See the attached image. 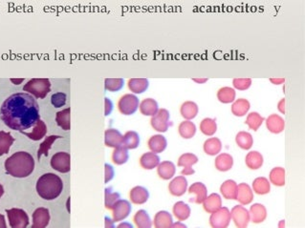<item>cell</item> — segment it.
Instances as JSON below:
<instances>
[{
	"label": "cell",
	"instance_id": "obj_1",
	"mask_svg": "<svg viewBox=\"0 0 305 228\" xmlns=\"http://www.w3.org/2000/svg\"><path fill=\"white\" fill-rule=\"evenodd\" d=\"M0 119L9 128L22 132L35 126L39 120L38 103L30 94H14L3 102Z\"/></svg>",
	"mask_w": 305,
	"mask_h": 228
},
{
	"label": "cell",
	"instance_id": "obj_2",
	"mask_svg": "<svg viewBox=\"0 0 305 228\" xmlns=\"http://www.w3.org/2000/svg\"><path fill=\"white\" fill-rule=\"evenodd\" d=\"M5 169L7 173L13 177H28L35 169L34 158L24 151L15 153L6 159Z\"/></svg>",
	"mask_w": 305,
	"mask_h": 228
},
{
	"label": "cell",
	"instance_id": "obj_3",
	"mask_svg": "<svg viewBox=\"0 0 305 228\" xmlns=\"http://www.w3.org/2000/svg\"><path fill=\"white\" fill-rule=\"evenodd\" d=\"M63 182L61 178L54 173L42 175L37 182L38 194L44 200L57 199L62 192Z\"/></svg>",
	"mask_w": 305,
	"mask_h": 228
},
{
	"label": "cell",
	"instance_id": "obj_4",
	"mask_svg": "<svg viewBox=\"0 0 305 228\" xmlns=\"http://www.w3.org/2000/svg\"><path fill=\"white\" fill-rule=\"evenodd\" d=\"M51 83L46 78H33L27 82L23 90L34 95L38 99H44L50 92Z\"/></svg>",
	"mask_w": 305,
	"mask_h": 228
},
{
	"label": "cell",
	"instance_id": "obj_5",
	"mask_svg": "<svg viewBox=\"0 0 305 228\" xmlns=\"http://www.w3.org/2000/svg\"><path fill=\"white\" fill-rule=\"evenodd\" d=\"M230 211L229 208L221 206L218 210L210 214V225L211 228H226L230 223Z\"/></svg>",
	"mask_w": 305,
	"mask_h": 228
},
{
	"label": "cell",
	"instance_id": "obj_6",
	"mask_svg": "<svg viewBox=\"0 0 305 228\" xmlns=\"http://www.w3.org/2000/svg\"><path fill=\"white\" fill-rule=\"evenodd\" d=\"M10 227L13 228H25L29 225V217L24 210L13 208L6 210Z\"/></svg>",
	"mask_w": 305,
	"mask_h": 228
},
{
	"label": "cell",
	"instance_id": "obj_7",
	"mask_svg": "<svg viewBox=\"0 0 305 228\" xmlns=\"http://www.w3.org/2000/svg\"><path fill=\"white\" fill-rule=\"evenodd\" d=\"M230 219L234 223L235 227L245 228L250 223V213L242 204L235 205L230 210Z\"/></svg>",
	"mask_w": 305,
	"mask_h": 228
},
{
	"label": "cell",
	"instance_id": "obj_8",
	"mask_svg": "<svg viewBox=\"0 0 305 228\" xmlns=\"http://www.w3.org/2000/svg\"><path fill=\"white\" fill-rule=\"evenodd\" d=\"M151 124L157 132H167L170 127V112L167 109H159L152 117Z\"/></svg>",
	"mask_w": 305,
	"mask_h": 228
},
{
	"label": "cell",
	"instance_id": "obj_9",
	"mask_svg": "<svg viewBox=\"0 0 305 228\" xmlns=\"http://www.w3.org/2000/svg\"><path fill=\"white\" fill-rule=\"evenodd\" d=\"M138 107L139 99L132 94L124 95L118 102V109L125 116L133 115L137 111Z\"/></svg>",
	"mask_w": 305,
	"mask_h": 228
},
{
	"label": "cell",
	"instance_id": "obj_10",
	"mask_svg": "<svg viewBox=\"0 0 305 228\" xmlns=\"http://www.w3.org/2000/svg\"><path fill=\"white\" fill-rule=\"evenodd\" d=\"M70 161V155L68 153H57L52 157V168L59 173H68L71 169Z\"/></svg>",
	"mask_w": 305,
	"mask_h": 228
},
{
	"label": "cell",
	"instance_id": "obj_11",
	"mask_svg": "<svg viewBox=\"0 0 305 228\" xmlns=\"http://www.w3.org/2000/svg\"><path fill=\"white\" fill-rule=\"evenodd\" d=\"M198 162V158L196 155L192 153H185L179 157L177 165L180 167H183L181 174L183 176H190L193 175L195 171L193 170L192 166Z\"/></svg>",
	"mask_w": 305,
	"mask_h": 228
},
{
	"label": "cell",
	"instance_id": "obj_12",
	"mask_svg": "<svg viewBox=\"0 0 305 228\" xmlns=\"http://www.w3.org/2000/svg\"><path fill=\"white\" fill-rule=\"evenodd\" d=\"M112 210L113 222H121L127 218L131 212V204L127 200H119L114 204Z\"/></svg>",
	"mask_w": 305,
	"mask_h": 228
},
{
	"label": "cell",
	"instance_id": "obj_13",
	"mask_svg": "<svg viewBox=\"0 0 305 228\" xmlns=\"http://www.w3.org/2000/svg\"><path fill=\"white\" fill-rule=\"evenodd\" d=\"M236 201H238L242 205H248L254 200V192L251 186L247 183H239L237 184V192H236Z\"/></svg>",
	"mask_w": 305,
	"mask_h": 228
},
{
	"label": "cell",
	"instance_id": "obj_14",
	"mask_svg": "<svg viewBox=\"0 0 305 228\" xmlns=\"http://www.w3.org/2000/svg\"><path fill=\"white\" fill-rule=\"evenodd\" d=\"M50 222L49 210L44 207L36 209L33 214V228H44L48 226Z\"/></svg>",
	"mask_w": 305,
	"mask_h": 228
},
{
	"label": "cell",
	"instance_id": "obj_15",
	"mask_svg": "<svg viewBox=\"0 0 305 228\" xmlns=\"http://www.w3.org/2000/svg\"><path fill=\"white\" fill-rule=\"evenodd\" d=\"M104 144L107 147L117 148L123 145V135L117 129H107L104 132Z\"/></svg>",
	"mask_w": 305,
	"mask_h": 228
},
{
	"label": "cell",
	"instance_id": "obj_16",
	"mask_svg": "<svg viewBox=\"0 0 305 228\" xmlns=\"http://www.w3.org/2000/svg\"><path fill=\"white\" fill-rule=\"evenodd\" d=\"M188 189V180L185 176L174 177L169 184V191L172 196L181 197Z\"/></svg>",
	"mask_w": 305,
	"mask_h": 228
},
{
	"label": "cell",
	"instance_id": "obj_17",
	"mask_svg": "<svg viewBox=\"0 0 305 228\" xmlns=\"http://www.w3.org/2000/svg\"><path fill=\"white\" fill-rule=\"evenodd\" d=\"M189 193L195 195L194 198L190 199L191 203L201 204L208 196V189L202 182H194L189 187Z\"/></svg>",
	"mask_w": 305,
	"mask_h": 228
},
{
	"label": "cell",
	"instance_id": "obj_18",
	"mask_svg": "<svg viewBox=\"0 0 305 228\" xmlns=\"http://www.w3.org/2000/svg\"><path fill=\"white\" fill-rule=\"evenodd\" d=\"M129 198L131 203L134 204H144L150 198V193L147 188L143 186H135L130 190Z\"/></svg>",
	"mask_w": 305,
	"mask_h": 228
},
{
	"label": "cell",
	"instance_id": "obj_19",
	"mask_svg": "<svg viewBox=\"0 0 305 228\" xmlns=\"http://www.w3.org/2000/svg\"><path fill=\"white\" fill-rule=\"evenodd\" d=\"M250 213V222L254 224H261L267 218V209L261 203H254L249 210Z\"/></svg>",
	"mask_w": 305,
	"mask_h": 228
},
{
	"label": "cell",
	"instance_id": "obj_20",
	"mask_svg": "<svg viewBox=\"0 0 305 228\" xmlns=\"http://www.w3.org/2000/svg\"><path fill=\"white\" fill-rule=\"evenodd\" d=\"M266 127L273 134H280L284 131L285 121L280 115H270L266 119Z\"/></svg>",
	"mask_w": 305,
	"mask_h": 228
},
{
	"label": "cell",
	"instance_id": "obj_21",
	"mask_svg": "<svg viewBox=\"0 0 305 228\" xmlns=\"http://www.w3.org/2000/svg\"><path fill=\"white\" fill-rule=\"evenodd\" d=\"M214 165L218 171L227 172L233 166V158L228 153H221L216 157Z\"/></svg>",
	"mask_w": 305,
	"mask_h": 228
},
{
	"label": "cell",
	"instance_id": "obj_22",
	"mask_svg": "<svg viewBox=\"0 0 305 228\" xmlns=\"http://www.w3.org/2000/svg\"><path fill=\"white\" fill-rule=\"evenodd\" d=\"M157 173L158 176L163 179H171L176 173V167L173 162L165 160L158 164Z\"/></svg>",
	"mask_w": 305,
	"mask_h": 228
},
{
	"label": "cell",
	"instance_id": "obj_23",
	"mask_svg": "<svg viewBox=\"0 0 305 228\" xmlns=\"http://www.w3.org/2000/svg\"><path fill=\"white\" fill-rule=\"evenodd\" d=\"M202 204H203L204 210L207 213L211 214L222 206V199L219 194L213 193V194L207 196V198L204 200Z\"/></svg>",
	"mask_w": 305,
	"mask_h": 228
},
{
	"label": "cell",
	"instance_id": "obj_24",
	"mask_svg": "<svg viewBox=\"0 0 305 228\" xmlns=\"http://www.w3.org/2000/svg\"><path fill=\"white\" fill-rule=\"evenodd\" d=\"M198 112H199L198 105L195 102L191 101L184 102L180 107L181 116L187 121L193 120L198 115Z\"/></svg>",
	"mask_w": 305,
	"mask_h": 228
},
{
	"label": "cell",
	"instance_id": "obj_25",
	"mask_svg": "<svg viewBox=\"0 0 305 228\" xmlns=\"http://www.w3.org/2000/svg\"><path fill=\"white\" fill-rule=\"evenodd\" d=\"M148 145L152 152L158 154V153L164 152L166 150L168 141L164 136L154 135L152 138H150L148 141Z\"/></svg>",
	"mask_w": 305,
	"mask_h": 228
},
{
	"label": "cell",
	"instance_id": "obj_26",
	"mask_svg": "<svg viewBox=\"0 0 305 228\" xmlns=\"http://www.w3.org/2000/svg\"><path fill=\"white\" fill-rule=\"evenodd\" d=\"M160 163V158L156 153H145L140 158V165L142 168L147 170H152L156 168Z\"/></svg>",
	"mask_w": 305,
	"mask_h": 228
},
{
	"label": "cell",
	"instance_id": "obj_27",
	"mask_svg": "<svg viewBox=\"0 0 305 228\" xmlns=\"http://www.w3.org/2000/svg\"><path fill=\"white\" fill-rule=\"evenodd\" d=\"M153 224L156 228H171L173 221L172 215L168 211H159L154 217Z\"/></svg>",
	"mask_w": 305,
	"mask_h": 228
},
{
	"label": "cell",
	"instance_id": "obj_28",
	"mask_svg": "<svg viewBox=\"0 0 305 228\" xmlns=\"http://www.w3.org/2000/svg\"><path fill=\"white\" fill-rule=\"evenodd\" d=\"M251 104L246 99H238L232 102L231 105V113L235 117L241 118L244 117L250 110Z\"/></svg>",
	"mask_w": 305,
	"mask_h": 228
},
{
	"label": "cell",
	"instance_id": "obj_29",
	"mask_svg": "<svg viewBox=\"0 0 305 228\" xmlns=\"http://www.w3.org/2000/svg\"><path fill=\"white\" fill-rule=\"evenodd\" d=\"M203 150L209 156L218 155L222 150V142L218 138H210L204 142Z\"/></svg>",
	"mask_w": 305,
	"mask_h": 228
},
{
	"label": "cell",
	"instance_id": "obj_30",
	"mask_svg": "<svg viewBox=\"0 0 305 228\" xmlns=\"http://www.w3.org/2000/svg\"><path fill=\"white\" fill-rule=\"evenodd\" d=\"M235 142L243 150H250L254 144L253 136L249 132L240 131L235 137Z\"/></svg>",
	"mask_w": 305,
	"mask_h": 228
},
{
	"label": "cell",
	"instance_id": "obj_31",
	"mask_svg": "<svg viewBox=\"0 0 305 228\" xmlns=\"http://www.w3.org/2000/svg\"><path fill=\"white\" fill-rule=\"evenodd\" d=\"M21 133L24 134L29 139H31V140H41L42 138H44V136L46 135V133H47V126H46V124H45V123H44L43 121L38 120V123L35 124V126H34V129H33L32 132L27 133V132L22 131Z\"/></svg>",
	"mask_w": 305,
	"mask_h": 228
},
{
	"label": "cell",
	"instance_id": "obj_32",
	"mask_svg": "<svg viewBox=\"0 0 305 228\" xmlns=\"http://www.w3.org/2000/svg\"><path fill=\"white\" fill-rule=\"evenodd\" d=\"M220 192L224 199L235 200L237 192V183L232 179H227L220 186Z\"/></svg>",
	"mask_w": 305,
	"mask_h": 228
},
{
	"label": "cell",
	"instance_id": "obj_33",
	"mask_svg": "<svg viewBox=\"0 0 305 228\" xmlns=\"http://www.w3.org/2000/svg\"><path fill=\"white\" fill-rule=\"evenodd\" d=\"M263 156L257 151L248 153L245 158V164L251 170H257L263 165Z\"/></svg>",
	"mask_w": 305,
	"mask_h": 228
},
{
	"label": "cell",
	"instance_id": "obj_34",
	"mask_svg": "<svg viewBox=\"0 0 305 228\" xmlns=\"http://www.w3.org/2000/svg\"><path fill=\"white\" fill-rule=\"evenodd\" d=\"M253 191L257 195H266L271 191V183L265 177H256L253 181Z\"/></svg>",
	"mask_w": 305,
	"mask_h": 228
},
{
	"label": "cell",
	"instance_id": "obj_35",
	"mask_svg": "<svg viewBox=\"0 0 305 228\" xmlns=\"http://www.w3.org/2000/svg\"><path fill=\"white\" fill-rule=\"evenodd\" d=\"M172 212L178 221L184 222L191 216V207L184 202H178L173 205Z\"/></svg>",
	"mask_w": 305,
	"mask_h": 228
},
{
	"label": "cell",
	"instance_id": "obj_36",
	"mask_svg": "<svg viewBox=\"0 0 305 228\" xmlns=\"http://www.w3.org/2000/svg\"><path fill=\"white\" fill-rule=\"evenodd\" d=\"M179 135L185 139V140H190L194 137L196 133V126L191 121H184L181 123L178 126Z\"/></svg>",
	"mask_w": 305,
	"mask_h": 228
},
{
	"label": "cell",
	"instance_id": "obj_37",
	"mask_svg": "<svg viewBox=\"0 0 305 228\" xmlns=\"http://www.w3.org/2000/svg\"><path fill=\"white\" fill-rule=\"evenodd\" d=\"M140 144V137L135 131H128L123 136V146L129 149H135Z\"/></svg>",
	"mask_w": 305,
	"mask_h": 228
},
{
	"label": "cell",
	"instance_id": "obj_38",
	"mask_svg": "<svg viewBox=\"0 0 305 228\" xmlns=\"http://www.w3.org/2000/svg\"><path fill=\"white\" fill-rule=\"evenodd\" d=\"M149 87V80L146 78H131L128 80V88L135 94L145 92Z\"/></svg>",
	"mask_w": 305,
	"mask_h": 228
},
{
	"label": "cell",
	"instance_id": "obj_39",
	"mask_svg": "<svg viewBox=\"0 0 305 228\" xmlns=\"http://www.w3.org/2000/svg\"><path fill=\"white\" fill-rule=\"evenodd\" d=\"M133 222L135 223L136 227L140 228H152V220L146 210H139L133 217Z\"/></svg>",
	"mask_w": 305,
	"mask_h": 228
},
{
	"label": "cell",
	"instance_id": "obj_40",
	"mask_svg": "<svg viewBox=\"0 0 305 228\" xmlns=\"http://www.w3.org/2000/svg\"><path fill=\"white\" fill-rule=\"evenodd\" d=\"M217 100L224 104H228L235 101V90L231 87H222L217 91Z\"/></svg>",
	"mask_w": 305,
	"mask_h": 228
},
{
	"label": "cell",
	"instance_id": "obj_41",
	"mask_svg": "<svg viewBox=\"0 0 305 228\" xmlns=\"http://www.w3.org/2000/svg\"><path fill=\"white\" fill-rule=\"evenodd\" d=\"M270 183L276 186H283L285 184V170L282 167H275L269 174Z\"/></svg>",
	"mask_w": 305,
	"mask_h": 228
},
{
	"label": "cell",
	"instance_id": "obj_42",
	"mask_svg": "<svg viewBox=\"0 0 305 228\" xmlns=\"http://www.w3.org/2000/svg\"><path fill=\"white\" fill-rule=\"evenodd\" d=\"M159 110L158 103L152 99H146L140 104V112L144 116H151L152 117Z\"/></svg>",
	"mask_w": 305,
	"mask_h": 228
},
{
	"label": "cell",
	"instance_id": "obj_43",
	"mask_svg": "<svg viewBox=\"0 0 305 228\" xmlns=\"http://www.w3.org/2000/svg\"><path fill=\"white\" fill-rule=\"evenodd\" d=\"M15 139L10 133L0 131V156L8 154L11 146L13 145Z\"/></svg>",
	"mask_w": 305,
	"mask_h": 228
},
{
	"label": "cell",
	"instance_id": "obj_44",
	"mask_svg": "<svg viewBox=\"0 0 305 228\" xmlns=\"http://www.w3.org/2000/svg\"><path fill=\"white\" fill-rule=\"evenodd\" d=\"M128 151L127 148H125L123 145L119 146L117 148H114V151L112 153V161L117 165L125 164L128 160Z\"/></svg>",
	"mask_w": 305,
	"mask_h": 228
},
{
	"label": "cell",
	"instance_id": "obj_45",
	"mask_svg": "<svg viewBox=\"0 0 305 228\" xmlns=\"http://www.w3.org/2000/svg\"><path fill=\"white\" fill-rule=\"evenodd\" d=\"M263 122H264V118L262 116H260V114H258L257 112H251L247 116L245 123L249 126L250 130L257 131L259 129V127L262 125Z\"/></svg>",
	"mask_w": 305,
	"mask_h": 228
},
{
	"label": "cell",
	"instance_id": "obj_46",
	"mask_svg": "<svg viewBox=\"0 0 305 228\" xmlns=\"http://www.w3.org/2000/svg\"><path fill=\"white\" fill-rule=\"evenodd\" d=\"M56 122L57 125L63 130L68 131L70 129V109L67 108L63 111L57 112L56 116Z\"/></svg>",
	"mask_w": 305,
	"mask_h": 228
},
{
	"label": "cell",
	"instance_id": "obj_47",
	"mask_svg": "<svg viewBox=\"0 0 305 228\" xmlns=\"http://www.w3.org/2000/svg\"><path fill=\"white\" fill-rule=\"evenodd\" d=\"M200 131L206 136H213L217 131V124L214 120L206 118L200 123Z\"/></svg>",
	"mask_w": 305,
	"mask_h": 228
},
{
	"label": "cell",
	"instance_id": "obj_48",
	"mask_svg": "<svg viewBox=\"0 0 305 228\" xmlns=\"http://www.w3.org/2000/svg\"><path fill=\"white\" fill-rule=\"evenodd\" d=\"M61 137L60 136H50V137H48V138H46V140L40 144V146H39V149H38V159H40V157L42 156V155H44V156H48V154H49V150L51 149L52 144L54 143V141L56 140H57V139H60Z\"/></svg>",
	"mask_w": 305,
	"mask_h": 228
},
{
	"label": "cell",
	"instance_id": "obj_49",
	"mask_svg": "<svg viewBox=\"0 0 305 228\" xmlns=\"http://www.w3.org/2000/svg\"><path fill=\"white\" fill-rule=\"evenodd\" d=\"M120 200V194L117 192H112L111 188L105 189V196H104V204L105 207L111 210L114 204Z\"/></svg>",
	"mask_w": 305,
	"mask_h": 228
},
{
	"label": "cell",
	"instance_id": "obj_50",
	"mask_svg": "<svg viewBox=\"0 0 305 228\" xmlns=\"http://www.w3.org/2000/svg\"><path fill=\"white\" fill-rule=\"evenodd\" d=\"M124 79L122 78H108L105 79V89L110 92H116L123 88Z\"/></svg>",
	"mask_w": 305,
	"mask_h": 228
},
{
	"label": "cell",
	"instance_id": "obj_51",
	"mask_svg": "<svg viewBox=\"0 0 305 228\" xmlns=\"http://www.w3.org/2000/svg\"><path fill=\"white\" fill-rule=\"evenodd\" d=\"M232 85L234 89L236 90L245 91L251 87L252 79L251 78H234L232 80Z\"/></svg>",
	"mask_w": 305,
	"mask_h": 228
},
{
	"label": "cell",
	"instance_id": "obj_52",
	"mask_svg": "<svg viewBox=\"0 0 305 228\" xmlns=\"http://www.w3.org/2000/svg\"><path fill=\"white\" fill-rule=\"evenodd\" d=\"M51 102L56 108L62 107L66 103V95L64 93L54 94L52 96Z\"/></svg>",
	"mask_w": 305,
	"mask_h": 228
},
{
	"label": "cell",
	"instance_id": "obj_53",
	"mask_svg": "<svg viewBox=\"0 0 305 228\" xmlns=\"http://www.w3.org/2000/svg\"><path fill=\"white\" fill-rule=\"evenodd\" d=\"M104 168H105V178H104V182L107 183V182H109V181L114 177V169H113V167H112L110 164H108V163H105Z\"/></svg>",
	"mask_w": 305,
	"mask_h": 228
},
{
	"label": "cell",
	"instance_id": "obj_54",
	"mask_svg": "<svg viewBox=\"0 0 305 228\" xmlns=\"http://www.w3.org/2000/svg\"><path fill=\"white\" fill-rule=\"evenodd\" d=\"M105 111H104V115L105 116H108L111 112H112V109H113V104L111 101L107 98H105Z\"/></svg>",
	"mask_w": 305,
	"mask_h": 228
},
{
	"label": "cell",
	"instance_id": "obj_55",
	"mask_svg": "<svg viewBox=\"0 0 305 228\" xmlns=\"http://www.w3.org/2000/svg\"><path fill=\"white\" fill-rule=\"evenodd\" d=\"M278 108H279V111H280L281 114H285V100L282 99L279 104H278Z\"/></svg>",
	"mask_w": 305,
	"mask_h": 228
},
{
	"label": "cell",
	"instance_id": "obj_56",
	"mask_svg": "<svg viewBox=\"0 0 305 228\" xmlns=\"http://www.w3.org/2000/svg\"><path fill=\"white\" fill-rule=\"evenodd\" d=\"M270 81L272 82V83H274V84H276V85H279V84H282V83H284V78H271L270 79Z\"/></svg>",
	"mask_w": 305,
	"mask_h": 228
},
{
	"label": "cell",
	"instance_id": "obj_57",
	"mask_svg": "<svg viewBox=\"0 0 305 228\" xmlns=\"http://www.w3.org/2000/svg\"><path fill=\"white\" fill-rule=\"evenodd\" d=\"M7 228V225H6V222H5V217L0 214V228Z\"/></svg>",
	"mask_w": 305,
	"mask_h": 228
},
{
	"label": "cell",
	"instance_id": "obj_58",
	"mask_svg": "<svg viewBox=\"0 0 305 228\" xmlns=\"http://www.w3.org/2000/svg\"><path fill=\"white\" fill-rule=\"evenodd\" d=\"M192 80H193L194 82H196V83H199V84H202V83H205V82L208 81L207 78H193Z\"/></svg>",
	"mask_w": 305,
	"mask_h": 228
},
{
	"label": "cell",
	"instance_id": "obj_59",
	"mask_svg": "<svg viewBox=\"0 0 305 228\" xmlns=\"http://www.w3.org/2000/svg\"><path fill=\"white\" fill-rule=\"evenodd\" d=\"M172 228H186V226L183 224H180V221H179L178 223H176V224H172Z\"/></svg>",
	"mask_w": 305,
	"mask_h": 228
},
{
	"label": "cell",
	"instance_id": "obj_60",
	"mask_svg": "<svg viewBox=\"0 0 305 228\" xmlns=\"http://www.w3.org/2000/svg\"><path fill=\"white\" fill-rule=\"evenodd\" d=\"M110 222H111V220H110V219H108V218H105V227H106V228H108V227H110V228H113V227H114L113 225H110Z\"/></svg>",
	"mask_w": 305,
	"mask_h": 228
},
{
	"label": "cell",
	"instance_id": "obj_61",
	"mask_svg": "<svg viewBox=\"0 0 305 228\" xmlns=\"http://www.w3.org/2000/svg\"><path fill=\"white\" fill-rule=\"evenodd\" d=\"M118 228H132V226L129 224H121L118 226Z\"/></svg>",
	"mask_w": 305,
	"mask_h": 228
},
{
	"label": "cell",
	"instance_id": "obj_62",
	"mask_svg": "<svg viewBox=\"0 0 305 228\" xmlns=\"http://www.w3.org/2000/svg\"><path fill=\"white\" fill-rule=\"evenodd\" d=\"M3 194H4V188H3L2 184H0V198L3 196Z\"/></svg>",
	"mask_w": 305,
	"mask_h": 228
}]
</instances>
